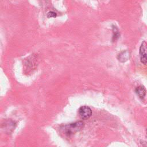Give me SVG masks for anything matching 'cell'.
<instances>
[{"mask_svg": "<svg viewBox=\"0 0 147 147\" xmlns=\"http://www.w3.org/2000/svg\"><path fill=\"white\" fill-rule=\"evenodd\" d=\"M83 126L84 123L82 121H78L65 125L63 127V130L65 134L69 136L80 131Z\"/></svg>", "mask_w": 147, "mask_h": 147, "instance_id": "obj_1", "label": "cell"}, {"mask_svg": "<svg viewBox=\"0 0 147 147\" xmlns=\"http://www.w3.org/2000/svg\"><path fill=\"white\" fill-rule=\"evenodd\" d=\"M79 114L80 118L83 119L89 118L92 115V110L88 106H83L79 109Z\"/></svg>", "mask_w": 147, "mask_h": 147, "instance_id": "obj_2", "label": "cell"}, {"mask_svg": "<svg viewBox=\"0 0 147 147\" xmlns=\"http://www.w3.org/2000/svg\"><path fill=\"white\" fill-rule=\"evenodd\" d=\"M140 55L141 63L147 64V43L144 41L140 48Z\"/></svg>", "mask_w": 147, "mask_h": 147, "instance_id": "obj_3", "label": "cell"}, {"mask_svg": "<svg viewBox=\"0 0 147 147\" xmlns=\"http://www.w3.org/2000/svg\"><path fill=\"white\" fill-rule=\"evenodd\" d=\"M136 92L137 94V95L141 98H144L146 95V90L144 88V87L142 86L138 87L136 90Z\"/></svg>", "mask_w": 147, "mask_h": 147, "instance_id": "obj_4", "label": "cell"}, {"mask_svg": "<svg viewBox=\"0 0 147 147\" xmlns=\"http://www.w3.org/2000/svg\"><path fill=\"white\" fill-rule=\"evenodd\" d=\"M118 59L119 61H125L126 60H127V59L129 57V53L127 51H125V52H121L120 54H119L118 55Z\"/></svg>", "mask_w": 147, "mask_h": 147, "instance_id": "obj_5", "label": "cell"}, {"mask_svg": "<svg viewBox=\"0 0 147 147\" xmlns=\"http://www.w3.org/2000/svg\"><path fill=\"white\" fill-rule=\"evenodd\" d=\"M47 16L48 18H55L57 16V14L54 11H49L47 13Z\"/></svg>", "mask_w": 147, "mask_h": 147, "instance_id": "obj_6", "label": "cell"}]
</instances>
